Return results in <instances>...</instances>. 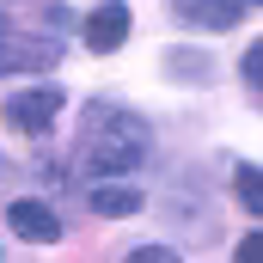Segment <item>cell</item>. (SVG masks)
<instances>
[{
    "mask_svg": "<svg viewBox=\"0 0 263 263\" xmlns=\"http://www.w3.org/2000/svg\"><path fill=\"white\" fill-rule=\"evenodd\" d=\"M233 196H239L245 214L263 220V165H239V172H233Z\"/></svg>",
    "mask_w": 263,
    "mask_h": 263,
    "instance_id": "8",
    "label": "cell"
},
{
    "mask_svg": "<svg viewBox=\"0 0 263 263\" xmlns=\"http://www.w3.org/2000/svg\"><path fill=\"white\" fill-rule=\"evenodd\" d=\"M147 147H153V135L147 123L123 110V104H92L86 110V129H80V165L92 172V178H129L135 165L147 159Z\"/></svg>",
    "mask_w": 263,
    "mask_h": 263,
    "instance_id": "1",
    "label": "cell"
},
{
    "mask_svg": "<svg viewBox=\"0 0 263 263\" xmlns=\"http://www.w3.org/2000/svg\"><path fill=\"white\" fill-rule=\"evenodd\" d=\"M135 257H141V263H172V257H178V251H172V245H141Z\"/></svg>",
    "mask_w": 263,
    "mask_h": 263,
    "instance_id": "10",
    "label": "cell"
},
{
    "mask_svg": "<svg viewBox=\"0 0 263 263\" xmlns=\"http://www.w3.org/2000/svg\"><path fill=\"white\" fill-rule=\"evenodd\" d=\"M6 227H12L18 239H31V245H55V239H62V214H55L49 202H12V208H6Z\"/></svg>",
    "mask_w": 263,
    "mask_h": 263,
    "instance_id": "5",
    "label": "cell"
},
{
    "mask_svg": "<svg viewBox=\"0 0 263 263\" xmlns=\"http://www.w3.org/2000/svg\"><path fill=\"white\" fill-rule=\"evenodd\" d=\"M239 73H245V80H251V86L263 92V37L251 43V49H245V62H239Z\"/></svg>",
    "mask_w": 263,
    "mask_h": 263,
    "instance_id": "9",
    "label": "cell"
},
{
    "mask_svg": "<svg viewBox=\"0 0 263 263\" xmlns=\"http://www.w3.org/2000/svg\"><path fill=\"white\" fill-rule=\"evenodd\" d=\"M86 202H92V214L123 220V214H135V208H141V190H135V184H92V190H86Z\"/></svg>",
    "mask_w": 263,
    "mask_h": 263,
    "instance_id": "7",
    "label": "cell"
},
{
    "mask_svg": "<svg viewBox=\"0 0 263 263\" xmlns=\"http://www.w3.org/2000/svg\"><path fill=\"white\" fill-rule=\"evenodd\" d=\"M135 31V12L123 6V0H98L86 18H80V37H86V49L92 55H110V49H123Z\"/></svg>",
    "mask_w": 263,
    "mask_h": 263,
    "instance_id": "4",
    "label": "cell"
},
{
    "mask_svg": "<svg viewBox=\"0 0 263 263\" xmlns=\"http://www.w3.org/2000/svg\"><path fill=\"white\" fill-rule=\"evenodd\" d=\"M172 12L196 31H233L245 18V0H172Z\"/></svg>",
    "mask_w": 263,
    "mask_h": 263,
    "instance_id": "6",
    "label": "cell"
},
{
    "mask_svg": "<svg viewBox=\"0 0 263 263\" xmlns=\"http://www.w3.org/2000/svg\"><path fill=\"white\" fill-rule=\"evenodd\" d=\"M239 257H245V263H257V257H263V233H251V239L239 245Z\"/></svg>",
    "mask_w": 263,
    "mask_h": 263,
    "instance_id": "11",
    "label": "cell"
},
{
    "mask_svg": "<svg viewBox=\"0 0 263 263\" xmlns=\"http://www.w3.org/2000/svg\"><path fill=\"white\" fill-rule=\"evenodd\" d=\"M62 104H67L62 86H25V92H12V98L0 104V117H6L18 135H43L55 117H62Z\"/></svg>",
    "mask_w": 263,
    "mask_h": 263,
    "instance_id": "3",
    "label": "cell"
},
{
    "mask_svg": "<svg viewBox=\"0 0 263 263\" xmlns=\"http://www.w3.org/2000/svg\"><path fill=\"white\" fill-rule=\"evenodd\" d=\"M62 62V37L43 31H0V80L6 73H49Z\"/></svg>",
    "mask_w": 263,
    "mask_h": 263,
    "instance_id": "2",
    "label": "cell"
}]
</instances>
